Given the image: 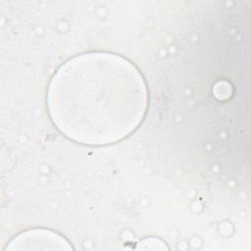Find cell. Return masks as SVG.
Instances as JSON below:
<instances>
[{
	"mask_svg": "<svg viewBox=\"0 0 251 251\" xmlns=\"http://www.w3.org/2000/svg\"><path fill=\"white\" fill-rule=\"evenodd\" d=\"M147 107L144 80L127 60L110 53L76 56L54 75L48 109L56 126L83 144L123 139L141 123Z\"/></svg>",
	"mask_w": 251,
	"mask_h": 251,
	"instance_id": "obj_1",
	"label": "cell"
}]
</instances>
